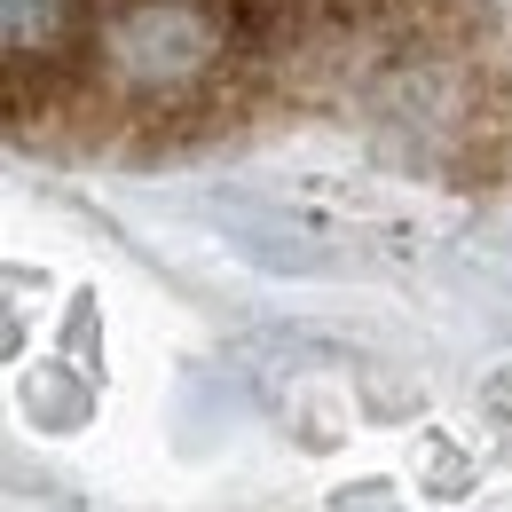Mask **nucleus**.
<instances>
[{"label": "nucleus", "instance_id": "f257e3e1", "mask_svg": "<svg viewBox=\"0 0 512 512\" xmlns=\"http://www.w3.org/2000/svg\"><path fill=\"white\" fill-rule=\"evenodd\" d=\"M8 134L111 166L355 134L481 182L512 71L481 0H8Z\"/></svg>", "mask_w": 512, "mask_h": 512}]
</instances>
